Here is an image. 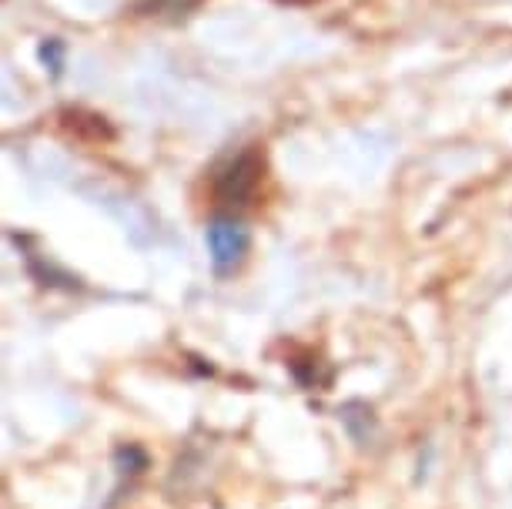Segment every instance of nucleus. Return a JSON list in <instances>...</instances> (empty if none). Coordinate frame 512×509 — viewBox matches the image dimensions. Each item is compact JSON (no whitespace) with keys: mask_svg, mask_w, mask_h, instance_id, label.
<instances>
[{"mask_svg":"<svg viewBox=\"0 0 512 509\" xmlns=\"http://www.w3.org/2000/svg\"><path fill=\"white\" fill-rule=\"evenodd\" d=\"M265 161L255 148H245L231 155L225 165L215 171V198L225 205H248L255 198L258 185H262Z\"/></svg>","mask_w":512,"mask_h":509,"instance_id":"f257e3e1","label":"nucleus"},{"mask_svg":"<svg viewBox=\"0 0 512 509\" xmlns=\"http://www.w3.org/2000/svg\"><path fill=\"white\" fill-rule=\"evenodd\" d=\"M205 242H208L211 265H215L218 272H231L248 252V228L245 222H238L235 215H218V218H211Z\"/></svg>","mask_w":512,"mask_h":509,"instance_id":"f03ea898","label":"nucleus"},{"mask_svg":"<svg viewBox=\"0 0 512 509\" xmlns=\"http://www.w3.org/2000/svg\"><path fill=\"white\" fill-rule=\"evenodd\" d=\"M64 54H67V47L61 37H47V41L37 47V57H41V64L51 71V78H61V71H64Z\"/></svg>","mask_w":512,"mask_h":509,"instance_id":"7ed1b4c3","label":"nucleus"}]
</instances>
